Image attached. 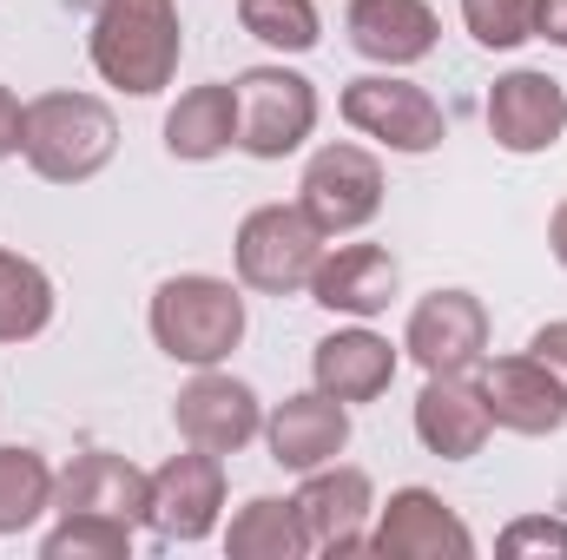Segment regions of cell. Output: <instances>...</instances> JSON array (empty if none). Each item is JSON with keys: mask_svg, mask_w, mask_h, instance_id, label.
<instances>
[{"mask_svg": "<svg viewBox=\"0 0 567 560\" xmlns=\"http://www.w3.org/2000/svg\"><path fill=\"white\" fill-rule=\"evenodd\" d=\"M86 53L93 73L133 100H152L178 80L185 60V20L178 0H100L93 27H86Z\"/></svg>", "mask_w": 567, "mask_h": 560, "instance_id": "1", "label": "cell"}, {"mask_svg": "<svg viewBox=\"0 0 567 560\" xmlns=\"http://www.w3.org/2000/svg\"><path fill=\"white\" fill-rule=\"evenodd\" d=\"M152 343L185 363V370H218L238 343H245V283L231 278H205V271H185V278H165L152 290Z\"/></svg>", "mask_w": 567, "mask_h": 560, "instance_id": "2", "label": "cell"}, {"mask_svg": "<svg viewBox=\"0 0 567 560\" xmlns=\"http://www.w3.org/2000/svg\"><path fill=\"white\" fill-rule=\"evenodd\" d=\"M113 152H120V120L100 93H40V100H27L20 158L47 185H86L113 165Z\"/></svg>", "mask_w": 567, "mask_h": 560, "instance_id": "3", "label": "cell"}, {"mask_svg": "<svg viewBox=\"0 0 567 560\" xmlns=\"http://www.w3.org/2000/svg\"><path fill=\"white\" fill-rule=\"evenodd\" d=\"M323 251H330V238L310 225L303 205H258V211H245V225L231 238L238 283L258 290V297H297V290H310Z\"/></svg>", "mask_w": 567, "mask_h": 560, "instance_id": "4", "label": "cell"}, {"mask_svg": "<svg viewBox=\"0 0 567 560\" xmlns=\"http://www.w3.org/2000/svg\"><path fill=\"white\" fill-rule=\"evenodd\" d=\"M231 93H238V152H251V158H290L297 145L317 133V86L303 80V73H290V66H245L238 80H231Z\"/></svg>", "mask_w": 567, "mask_h": 560, "instance_id": "5", "label": "cell"}, {"mask_svg": "<svg viewBox=\"0 0 567 560\" xmlns=\"http://www.w3.org/2000/svg\"><path fill=\"white\" fill-rule=\"evenodd\" d=\"M337 113L363 139L390 145L403 158H423V152H435V145L449 139V120H442L435 93L416 86V80H403V73H363V80H350L343 100H337Z\"/></svg>", "mask_w": 567, "mask_h": 560, "instance_id": "6", "label": "cell"}, {"mask_svg": "<svg viewBox=\"0 0 567 560\" xmlns=\"http://www.w3.org/2000/svg\"><path fill=\"white\" fill-rule=\"evenodd\" d=\"M297 205L310 211V225H317L323 238L363 231V225L383 211V165H377V152L343 145V139L317 145L310 165H303V178H297Z\"/></svg>", "mask_w": 567, "mask_h": 560, "instance_id": "7", "label": "cell"}, {"mask_svg": "<svg viewBox=\"0 0 567 560\" xmlns=\"http://www.w3.org/2000/svg\"><path fill=\"white\" fill-rule=\"evenodd\" d=\"M225 515V455L212 448H192L172 455L165 468H152V488H145V528L158 541H205Z\"/></svg>", "mask_w": 567, "mask_h": 560, "instance_id": "8", "label": "cell"}, {"mask_svg": "<svg viewBox=\"0 0 567 560\" xmlns=\"http://www.w3.org/2000/svg\"><path fill=\"white\" fill-rule=\"evenodd\" d=\"M310 535V554H370V521H377V481L350 462H323L303 475L290 495Z\"/></svg>", "mask_w": 567, "mask_h": 560, "instance_id": "9", "label": "cell"}, {"mask_svg": "<svg viewBox=\"0 0 567 560\" xmlns=\"http://www.w3.org/2000/svg\"><path fill=\"white\" fill-rule=\"evenodd\" d=\"M488 350V303L475 290H429L403 323V356L423 363V376L475 370Z\"/></svg>", "mask_w": 567, "mask_h": 560, "instance_id": "10", "label": "cell"}, {"mask_svg": "<svg viewBox=\"0 0 567 560\" xmlns=\"http://www.w3.org/2000/svg\"><path fill=\"white\" fill-rule=\"evenodd\" d=\"M370 554L383 560H475L468 521L435 488H396L370 521Z\"/></svg>", "mask_w": 567, "mask_h": 560, "instance_id": "11", "label": "cell"}, {"mask_svg": "<svg viewBox=\"0 0 567 560\" xmlns=\"http://www.w3.org/2000/svg\"><path fill=\"white\" fill-rule=\"evenodd\" d=\"M172 422L192 448H212V455H238L265 435V403L251 383L225 376V370H198L178 396H172Z\"/></svg>", "mask_w": 567, "mask_h": 560, "instance_id": "12", "label": "cell"}, {"mask_svg": "<svg viewBox=\"0 0 567 560\" xmlns=\"http://www.w3.org/2000/svg\"><path fill=\"white\" fill-rule=\"evenodd\" d=\"M488 133L502 152L515 158H535V152H555L567 133V86L555 73H535V66H515L488 86Z\"/></svg>", "mask_w": 567, "mask_h": 560, "instance_id": "13", "label": "cell"}, {"mask_svg": "<svg viewBox=\"0 0 567 560\" xmlns=\"http://www.w3.org/2000/svg\"><path fill=\"white\" fill-rule=\"evenodd\" d=\"M396 363H403V343L377 336L370 323H350V330H330L310 350V383L357 409V403H377L396 383Z\"/></svg>", "mask_w": 567, "mask_h": 560, "instance_id": "14", "label": "cell"}, {"mask_svg": "<svg viewBox=\"0 0 567 560\" xmlns=\"http://www.w3.org/2000/svg\"><path fill=\"white\" fill-rule=\"evenodd\" d=\"M265 448H271V462L290 468V475H310V468L337 462L350 448V403H337L323 390L284 396L278 409L265 416Z\"/></svg>", "mask_w": 567, "mask_h": 560, "instance_id": "15", "label": "cell"}, {"mask_svg": "<svg viewBox=\"0 0 567 560\" xmlns=\"http://www.w3.org/2000/svg\"><path fill=\"white\" fill-rule=\"evenodd\" d=\"M396 290H403V265L383 245H337V251H323V265L310 278V303H323L330 317L370 323L396 303Z\"/></svg>", "mask_w": 567, "mask_h": 560, "instance_id": "16", "label": "cell"}, {"mask_svg": "<svg viewBox=\"0 0 567 560\" xmlns=\"http://www.w3.org/2000/svg\"><path fill=\"white\" fill-rule=\"evenodd\" d=\"M482 403L508 435H555L567 422V390L535 356H488L482 363Z\"/></svg>", "mask_w": 567, "mask_h": 560, "instance_id": "17", "label": "cell"}, {"mask_svg": "<svg viewBox=\"0 0 567 560\" xmlns=\"http://www.w3.org/2000/svg\"><path fill=\"white\" fill-rule=\"evenodd\" d=\"M145 488H152V475L133 468L126 455H113V448H86V455H73L66 468H60V481H53V515H113V521H145Z\"/></svg>", "mask_w": 567, "mask_h": 560, "instance_id": "18", "label": "cell"}, {"mask_svg": "<svg viewBox=\"0 0 567 560\" xmlns=\"http://www.w3.org/2000/svg\"><path fill=\"white\" fill-rule=\"evenodd\" d=\"M343 33H350V46H357L370 66L396 73V66H416V60L435 53L442 20H435L429 0H350Z\"/></svg>", "mask_w": 567, "mask_h": 560, "instance_id": "19", "label": "cell"}, {"mask_svg": "<svg viewBox=\"0 0 567 560\" xmlns=\"http://www.w3.org/2000/svg\"><path fill=\"white\" fill-rule=\"evenodd\" d=\"M488 428H495V416L482 403V383H468V370L423 383V396H416V442H423L429 455L468 462V455H482Z\"/></svg>", "mask_w": 567, "mask_h": 560, "instance_id": "20", "label": "cell"}, {"mask_svg": "<svg viewBox=\"0 0 567 560\" xmlns=\"http://www.w3.org/2000/svg\"><path fill=\"white\" fill-rule=\"evenodd\" d=\"M231 145H238V93H231V80L178 93V106L165 113V152L178 165H212Z\"/></svg>", "mask_w": 567, "mask_h": 560, "instance_id": "21", "label": "cell"}, {"mask_svg": "<svg viewBox=\"0 0 567 560\" xmlns=\"http://www.w3.org/2000/svg\"><path fill=\"white\" fill-rule=\"evenodd\" d=\"M225 554L231 560H303L310 554V535H303V515L297 501L284 495H251L231 528H225Z\"/></svg>", "mask_w": 567, "mask_h": 560, "instance_id": "22", "label": "cell"}, {"mask_svg": "<svg viewBox=\"0 0 567 560\" xmlns=\"http://www.w3.org/2000/svg\"><path fill=\"white\" fill-rule=\"evenodd\" d=\"M53 462L40 448L0 442V535H27L47 508H53Z\"/></svg>", "mask_w": 567, "mask_h": 560, "instance_id": "23", "label": "cell"}, {"mask_svg": "<svg viewBox=\"0 0 567 560\" xmlns=\"http://www.w3.org/2000/svg\"><path fill=\"white\" fill-rule=\"evenodd\" d=\"M53 323V278L0 245V343H33Z\"/></svg>", "mask_w": 567, "mask_h": 560, "instance_id": "24", "label": "cell"}, {"mask_svg": "<svg viewBox=\"0 0 567 560\" xmlns=\"http://www.w3.org/2000/svg\"><path fill=\"white\" fill-rule=\"evenodd\" d=\"M238 27L251 40H265L271 53H310L323 40L317 0H238Z\"/></svg>", "mask_w": 567, "mask_h": 560, "instance_id": "25", "label": "cell"}, {"mask_svg": "<svg viewBox=\"0 0 567 560\" xmlns=\"http://www.w3.org/2000/svg\"><path fill=\"white\" fill-rule=\"evenodd\" d=\"M40 554L47 560H126L133 554V521H113V515H60L40 535Z\"/></svg>", "mask_w": 567, "mask_h": 560, "instance_id": "26", "label": "cell"}, {"mask_svg": "<svg viewBox=\"0 0 567 560\" xmlns=\"http://www.w3.org/2000/svg\"><path fill=\"white\" fill-rule=\"evenodd\" d=\"M535 13L542 0H462V27L475 33V46L488 53H515L535 40Z\"/></svg>", "mask_w": 567, "mask_h": 560, "instance_id": "27", "label": "cell"}, {"mask_svg": "<svg viewBox=\"0 0 567 560\" xmlns=\"http://www.w3.org/2000/svg\"><path fill=\"white\" fill-rule=\"evenodd\" d=\"M495 554L508 560H528V554H555L567 560V521H555V515H522V521H508L502 535H495Z\"/></svg>", "mask_w": 567, "mask_h": 560, "instance_id": "28", "label": "cell"}, {"mask_svg": "<svg viewBox=\"0 0 567 560\" xmlns=\"http://www.w3.org/2000/svg\"><path fill=\"white\" fill-rule=\"evenodd\" d=\"M528 356L535 363H548V376L567 390V317H555V323H542L535 336H528Z\"/></svg>", "mask_w": 567, "mask_h": 560, "instance_id": "29", "label": "cell"}, {"mask_svg": "<svg viewBox=\"0 0 567 560\" xmlns=\"http://www.w3.org/2000/svg\"><path fill=\"white\" fill-rule=\"evenodd\" d=\"M20 145H27V106L13 86H0V165L20 158Z\"/></svg>", "mask_w": 567, "mask_h": 560, "instance_id": "30", "label": "cell"}, {"mask_svg": "<svg viewBox=\"0 0 567 560\" xmlns=\"http://www.w3.org/2000/svg\"><path fill=\"white\" fill-rule=\"evenodd\" d=\"M535 40H548V46H561L567 53V0H542V13H535Z\"/></svg>", "mask_w": 567, "mask_h": 560, "instance_id": "31", "label": "cell"}, {"mask_svg": "<svg viewBox=\"0 0 567 560\" xmlns=\"http://www.w3.org/2000/svg\"><path fill=\"white\" fill-rule=\"evenodd\" d=\"M548 251H555V265L567 271V198L555 205V218H548Z\"/></svg>", "mask_w": 567, "mask_h": 560, "instance_id": "32", "label": "cell"}]
</instances>
